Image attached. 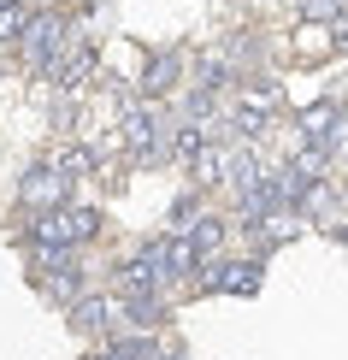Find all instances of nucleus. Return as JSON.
I'll use <instances>...</instances> for the list:
<instances>
[{
	"label": "nucleus",
	"instance_id": "18",
	"mask_svg": "<svg viewBox=\"0 0 348 360\" xmlns=\"http://www.w3.org/2000/svg\"><path fill=\"white\" fill-rule=\"evenodd\" d=\"M195 172H201V184H219V172H224V154L201 142V154H195Z\"/></svg>",
	"mask_w": 348,
	"mask_h": 360
},
{
	"label": "nucleus",
	"instance_id": "17",
	"mask_svg": "<svg viewBox=\"0 0 348 360\" xmlns=\"http://www.w3.org/2000/svg\"><path fill=\"white\" fill-rule=\"evenodd\" d=\"M183 118H189V124L213 118V95H207V89H189V95H183Z\"/></svg>",
	"mask_w": 348,
	"mask_h": 360
},
{
	"label": "nucleus",
	"instance_id": "21",
	"mask_svg": "<svg viewBox=\"0 0 348 360\" xmlns=\"http://www.w3.org/2000/svg\"><path fill=\"white\" fill-rule=\"evenodd\" d=\"M201 142H207V136H201L195 124H189V130H177V154H183V160H195V154H201Z\"/></svg>",
	"mask_w": 348,
	"mask_h": 360
},
{
	"label": "nucleus",
	"instance_id": "14",
	"mask_svg": "<svg viewBox=\"0 0 348 360\" xmlns=\"http://www.w3.org/2000/svg\"><path fill=\"white\" fill-rule=\"evenodd\" d=\"M112 354H118V360H160V349H154V337H148V331H142V337H118Z\"/></svg>",
	"mask_w": 348,
	"mask_h": 360
},
{
	"label": "nucleus",
	"instance_id": "22",
	"mask_svg": "<svg viewBox=\"0 0 348 360\" xmlns=\"http://www.w3.org/2000/svg\"><path fill=\"white\" fill-rule=\"evenodd\" d=\"M195 213V195H177V201H172V224H183Z\"/></svg>",
	"mask_w": 348,
	"mask_h": 360
},
{
	"label": "nucleus",
	"instance_id": "3",
	"mask_svg": "<svg viewBox=\"0 0 348 360\" xmlns=\"http://www.w3.org/2000/svg\"><path fill=\"white\" fill-rule=\"evenodd\" d=\"M219 290L254 295V290H260V260H213L201 272V295H219Z\"/></svg>",
	"mask_w": 348,
	"mask_h": 360
},
{
	"label": "nucleus",
	"instance_id": "13",
	"mask_svg": "<svg viewBox=\"0 0 348 360\" xmlns=\"http://www.w3.org/2000/svg\"><path fill=\"white\" fill-rule=\"evenodd\" d=\"M231 130H236V136H266V107H254V101H248V107H236L231 112Z\"/></svg>",
	"mask_w": 348,
	"mask_h": 360
},
{
	"label": "nucleus",
	"instance_id": "9",
	"mask_svg": "<svg viewBox=\"0 0 348 360\" xmlns=\"http://www.w3.org/2000/svg\"><path fill=\"white\" fill-rule=\"evenodd\" d=\"M71 325H77V331H107V325H112V307L95 302V295H89V302L77 295V302H71Z\"/></svg>",
	"mask_w": 348,
	"mask_h": 360
},
{
	"label": "nucleus",
	"instance_id": "8",
	"mask_svg": "<svg viewBox=\"0 0 348 360\" xmlns=\"http://www.w3.org/2000/svg\"><path fill=\"white\" fill-rule=\"evenodd\" d=\"M48 290H53V302H77V295H83V266L71 260V254L59 260V272L48 278Z\"/></svg>",
	"mask_w": 348,
	"mask_h": 360
},
{
	"label": "nucleus",
	"instance_id": "20",
	"mask_svg": "<svg viewBox=\"0 0 348 360\" xmlns=\"http://www.w3.org/2000/svg\"><path fill=\"white\" fill-rule=\"evenodd\" d=\"M59 166H65V172H95V166H101V154H95V148H71Z\"/></svg>",
	"mask_w": 348,
	"mask_h": 360
},
{
	"label": "nucleus",
	"instance_id": "19",
	"mask_svg": "<svg viewBox=\"0 0 348 360\" xmlns=\"http://www.w3.org/2000/svg\"><path fill=\"white\" fill-rule=\"evenodd\" d=\"M337 12H342V0H301V18L307 24H330Z\"/></svg>",
	"mask_w": 348,
	"mask_h": 360
},
{
	"label": "nucleus",
	"instance_id": "23",
	"mask_svg": "<svg viewBox=\"0 0 348 360\" xmlns=\"http://www.w3.org/2000/svg\"><path fill=\"white\" fill-rule=\"evenodd\" d=\"M330 41H337V48L348 53V18H342V12H337V18H330Z\"/></svg>",
	"mask_w": 348,
	"mask_h": 360
},
{
	"label": "nucleus",
	"instance_id": "12",
	"mask_svg": "<svg viewBox=\"0 0 348 360\" xmlns=\"http://www.w3.org/2000/svg\"><path fill=\"white\" fill-rule=\"evenodd\" d=\"M130 319H136V331H154V325H165V302H160V295H136Z\"/></svg>",
	"mask_w": 348,
	"mask_h": 360
},
{
	"label": "nucleus",
	"instance_id": "5",
	"mask_svg": "<svg viewBox=\"0 0 348 360\" xmlns=\"http://www.w3.org/2000/svg\"><path fill=\"white\" fill-rule=\"evenodd\" d=\"M195 272H201V254L189 248V236H165V248H160V283H189Z\"/></svg>",
	"mask_w": 348,
	"mask_h": 360
},
{
	"label": "nucleus",
	"instance_id": "10",
	"mask_svg": "<svg viewBox=\"0 0 348 360\" xmlns=\"http://www.w3.org/2000/svg\"><path fill=\"white\" fill-rule=\"evenodd\" d=\"M89 65H95V53H71L65 65H53V71H48V77H53V89H59V95H71V89H83Z\"/></svg>",
	"mask_w": 348,
	"mask_h": 360
},
{
	"label": "nucleus",
	"instance_id": "2",
	"mask_svg": "<svg viewBox=\"0 0 348 360\" xmlns=\"http://www.w3.org/2000/svg\"><path fill=\"white\" fill-rule=\"evenodd\" d=\"M65 195H71V172L59 166H48V160H41V166H30L24 172V184H18V201L24 207H36V213H48V207H65Z\"/></svg>",
	"mask_w": 348,
	"mask_h": 360
},
{
	"label": "nucleus",
	"instance_id": "16",
	"mask_svg": "<svg viewBox=\"0 0 348 360\" xmlns=\"http://www.w3.org/2000/svg\"><path fill=\"white\" fill-rule=\"evenodd\" d=\"M224 166H231V184H236V189H242V184H254V177H260V160H254L248 148H242V154H231V160H224Z\"/></svg>",
	"mask_w": 348,
	"mask_h": 360
},
{
	"label": "nucleus",
	"instance_id": "6",
	"mask_svg": "<svg viewBox=\"0 0 348 360\" xmlns=\"http://www.w3.org/2000/svg\"><path fill=\"white\" fill-rule=\"evenodd\" d=\"M177 77H183V53H172V48H165V53H154V59H148V71H142V95H148V101H154V95H172V89H177Z\"/></svg>",
	"mask_w": 348,
	"mask_h": 360
},
{
	"label": "nucleus",
	"instance_id": "11",
	"mask_svg": "<svg viewBox=\"0 0 348 360\" xmlns=\"http://www.w3.org/2000/svg\"><path fill=\"white\" fill-rule=\"evenodd\" d=\"M189 248L201 254V260H213V254L224 248V219H195V231H189Z\"/></svg>",
	"mask_w": 348,
	"mask_h": 360
},
{
	"label": "nucleus",
	"instance_id": "4",
	"mask_svg": "<svg viewBox=\"0 0 348 360\" xmlns=\"http://www.w3.org/2000/svg\"><path fill=\"white\" fill-rule=\"evenodd\" d=\"M160 136H165L160 112H136V107H124V148H130L136 160H160Z\"/></svg>",
	"mask_w": 348,
	"mask_h": 360
},
{
	"label": "nucleus",
	"instance_id": "1",
	"mask_svg": "<svg viewBox=\"0 0 348 360\" xmlns=\"http://www.w3.org/2000/svg\"><path fill=\"white\" fill-rule=\"evenodd\" d=\"M24 59L36 77H48V71L59 65V48H65V24L53 18V12H41V18H24Z\"/></svg>",
	"mask_w": 348,
	"mask_h": 360
},
{
	"label": "nucleus",
	"instance_id": "15",
	"mask_svg": "<svg viewBox=\"0 0 348 360\" xmlns=\"http://www.w3.org/2000/svg\"><path fill=\"white\" fill-rule=\"evenodd\" d=\"M18 36H24V6H18V0H0V48L18 41Z\"/></svg>",
	"mask_w": 348,
	"mask_h": 360
},
{
	"label": "nucleus",
	"instance_id": "7",
	"mask_svg": "<svg viewBox=\"0 0 348 360\" xmlns=\"http://www.w3.org/2000/svg\"><path fill=\"white\" fill-rule=\"evenodd\" d=\"M231 83H236V65H231V53H201V59H195V89L219 95V89H231Z\"/></svg>",
	"mask_w": 348,
	"mask_h": 360
}]
</instances>
